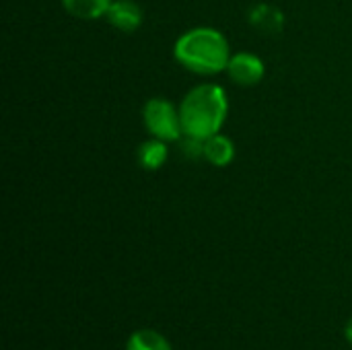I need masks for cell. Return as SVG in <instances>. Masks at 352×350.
<instances>
[{
  "label": "cell",
  "mask_w": 352,
  "mask_h": 350,
  "mask_svg": "<svg viewBox=\"0 0 352 350\" xmlns=\"http://www.w3.org/2000/svg\"><path fill=\"white\" fill-rule=\"evenodd\" d=\"M126 350H173L165 336L155 330H138L128 338Z\"/></svg>",
  "instance_id": "30bf717a"
},
{
  "label": "cell",
  "mask_w": 352,
  "mask_h": 350,
  "mask_svg": "<svg viewBox=\"0 0 352 350\" xmlns=\"http://www.w3.org/2000/svg\"><path fill=\"white\" fill-rule=\"evenodd\" d=\"M229 113V99L223 87L204 83L186 93L179 103L184 136L206 140L221 132Z\"/></svg>",
  "instance_id": "7a4b0ae2"
},
{
  "label": "cell",
  "mask_w": 352,
  "mask_h": 350,
  "mask_svg": "<svg viewBox=\"0 0 352 350\" xmlns=\"http://www.w3.org/2000/svg\"><path fill=\"white\" fill-rule=\"evenodd\" d=\"M111 27L122 33H134L142 25V8L134 0H113L105 12Z\"/></svg>",
  "instance_id": "5b68a950"
},
{
  "label": "cell",
  "mask_w": 352,
  "mask_h": 350,
  "mask_svg": "<svg viewBox=\"0 0 352 350\" xmlns=\"http://www.w3.org/2000/svg\"><path fill=\"white\" fill-rule=\"evenodd\" d=\"M225 72L239 87H256L266 74V64L252 52H237L231 56Z\"/></svg>",
  "instance_id": "277c9868"
},
{
  "label": "cell",
  "mask_w": 352,
  "mask_h": 350,
  "mask_svg": "<svg viewBox=\"0 0 352 350\" xmlns=\"http://www.w3.org/2000/svg\"><path fill=\"white\" fill-rule=\"evenodd\" d=\"M142 122L153 138L165 142H177L184 136L179 107H175L169 99L163 97L148 99L142 107Z\"/></svg>",
  "instance_id": "3957f363"
},
{
  "label": "cell",
  "mask_w": 352,
  "mask_h": 350,
  "mask_svg": "<svg viewBox=\"0 0 352 350\" xmlns=\"http://www.w3.org/2000/svg\"><path fill=\"white\" fill-rule=\"evenodd\" d=\"M250 23L258 31L268 33V35H274V33L283 31L285 14L276 6H272L268 2H260L256 6H252V10H250Z\"/></svg>",
  "instance_id": "8992f818"
},
{
  "label": "cell",
  "mask_w": 352,
  "mask_h": 350,
  "mask_svg": "<svg viewBox=\"0 0 352 350\" xmlns=\"http://www.w3.org/2000/svg\"><path fill=\"white\" fill-rule=\"evenodd\" d=\"M113 0H62V6L68 14L82 21H95L99 17H105L107 8Z\"/></svg>",
  "instance_id": "9c48e42d"
},
{
  "label": "cell",
  "mask_w": 352,
  "mask_h": 350,
  "mask_svg": "<svg viewBox=\"0 0 352 350\" xmlns=\"http://www.w3.org/2000/svg\"><path fill=\"white\" fill-rule=\"evenodd\" d=\"M177 64L186 70L202 76L219 74L227 70L231 60V45L227 37L214 27H194L182 33L173 45Z\"/></svg>",
  "instance_id": "6da1fadb"
},
{
  "label": "cell",
  "mask_w": 352,
  "mask_h": 350,
  "mask_svg": "<svg viewBox=\"0 0 352 350\" xmlns=\"http://www.w3.org/2000/svg\"><path fill=\"white\" fill-rule=\"evenodd\" d=\"M344 334H346V340L352 344V320L349 322V326H346V332H344Z\"/></svg>",
  "instance_id": "8fae6325"
},
{
  "label": "cell",
  "mask_w": 352,
  "mask_h": 350,
  "mask_svg": "<svg viewBox=\"0 0 352 350\" xmlns=\"http://www.w3.org/2000/svg\"><path fill=\"white\" fill-rule=\"evenodd\" d=\"M169 157V151H167V142L165 140H159V138H148L144 140L138 151H136V159L140 163L142 169L146 171H157L165 165Z\"/></svg>",
  "instance_id": "ba28073f"
},
{
  "label": "cell",
  "mask_w": 352,
  "mask_h": 350,
  "mask_svg": "<svg viewBox=\"0 0 352 350\" xmlns=\"http://www.w3.org/2000/svg\"><path fill=\"white\" fill-rule=\"evenodd\" d=\"M204 159L214 167H227L235 159V144L225 134H214L204 140Z\"/></svg>",
  "instance_id": "52a82bcc"
}]
</instances>
